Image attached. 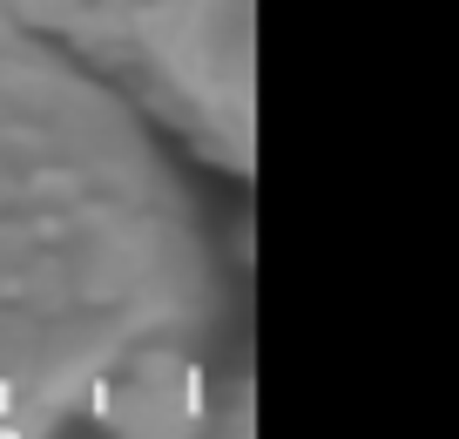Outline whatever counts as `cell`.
Returning a JSON list of instances; mask_svg holds the SVG:
<instances>
[{
    "instance_id": "cell-1",
    "label": "cell",
    "mask_w": 459,
    "mask_h": 439,
    "mask_svg": "<svg viewBox=\"0 0 459 439\" xmlns=\"http://www.w3.org/2000/svg\"><path fill=\"white\" fill-rule=\"evenodd\" d=\"M210 318L203 216L143 109L0 0V439L115 399Z\"/></svg>"
},
{
    "instance_id": "cell-2",
    "label": "cell",
    "mask_w": 459,
    "mask_h": 439,
    "mask_svg": "<svg viewBox=\"0 0 459 439\" xmlns=\"http://www.w3.org/2000/svg\"><path fill=\"white\" fill-rule=\"evenodd\" d=\"M101 48L183 136L244 170L257 149V0H88Z\"/></svg>"
}]
</instances>
